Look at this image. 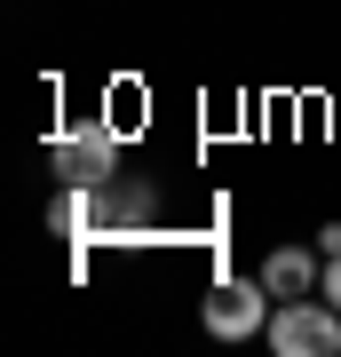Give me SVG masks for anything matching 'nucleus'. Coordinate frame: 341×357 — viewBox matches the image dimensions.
Wrapping results in <instances>:
<instances>
[{
	"mask_svg": "<svg viewBox=\"0 0 341 357\" xmlns=\"http://www.w3.org/2000/svg\"><path fill=\"white\" fill-rule=\"evenodd\" d=\"M48 167H56L63 183H79V191H112V183H119V135H112V128H96V119H79V128H56Z\"/></svg>",
	"mask_w": 341,
	"mask_h": 357,
	"instance_id": "nucleus-1",
	"label": "nucleus"
},
{
	"mask_svg": "<svg viewBox=\"0 0 341 357\" xmlns=\"http://www.w3.org/2000/svg\"><path fill=\"white\" fill-rule=\"evenodd\" d=\"M270 349L278 357H333L341 349V310L326 294H294L270 310Z\"/></svg>",
	"mask_w": 341,
	"mask_h": 357,
	"instance_id": "nucleus-2",
	"label": "nucleus"
},
{
	"mask_svg": "<svg viewBox=\"0 0 341 357\" xmlns=\"http://www.w3.org/2000/svg\"><path fill=\"white\" fill-rule=\"evenodd\" d=\"M270 310H278V294H270L262 278H222L215 294H206V333H215V342H246V333H270Z\"/></svg>",
	"mask_w": 341,
	"mask_h": 357,
	"instance_id": "nucleus-3",
	"label": "nucleus"
},
{
	"mask_svg": "<svg viewBox=\"0 0 341 357\" xmlns=\"http://www.w3.org/2000/svg\"><path fill=\"white\" fill-rule=\"evenodd\" d=\"M262 286L278 294V302H294V294H317V286H326V270H317L310 246H278V255L262 262Z\"/></svg>",
	"mask_w": 341,
	"mask_h": 357,
	"instance_id": "nucleus-4",
	"label": "nucleus"
},
{
	"mask_svg": "<svg viewBox=\"0 0 341 357\" xmlns=\"http://www.w3.org/2000/svg\"><path fill=\"white\" fill-rule=\"evenodd\" d=\"M317 294H326V302L341 310V255H326V286H317Z\"/></svg>",
	"mask_w": 341,
	"mask_h": 357,
	"instance_id": "nucleus-5",
	"label": "nucleus"
}]
</instances>
